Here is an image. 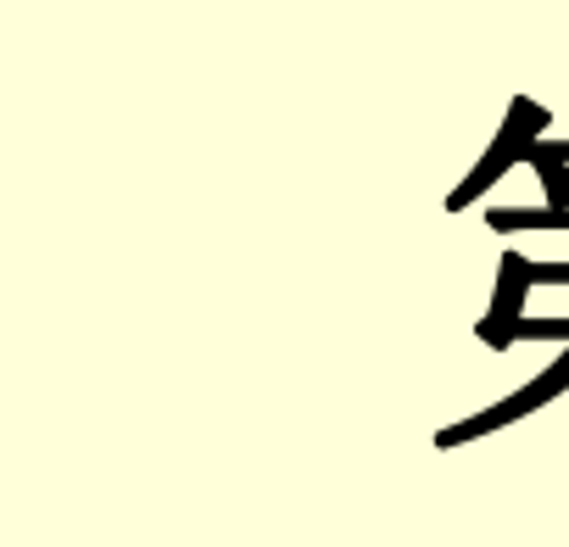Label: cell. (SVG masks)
Here are the masks:
<instances>
[{
  "label": "cell",
  "instance_id": "1",
  "mask_svg": "<svg viewBox=\"0 0 569 547\" xmlns=\"http://www.w3.org/2000/svg\"><path fill=\"white\" fill-rule=\"evenodd\" d=\"M547 123H552V112H547V107H536L530 96H513V101H508V118H502V135H497V140H491V151L475 162V173L447 196V212H463V207H469V201H480V196H486V190L513 168V162H525V151H530L536 140H547Z\"/></svg>",
  "mask_w": 569,
  "mask_h": 547
},
{
  "label": "cell",
  "instance_id": "2",
  "mask_svg": "<svg viewBox=\"0 0 569 547\" xmlns=\"http://www.w3.org/2000/svg\"><path fill=\"white\" fill-rule=\"evenodd\" d=\"M525 286H530V257L508 251L502 268H497V302H491V314H486V325H480V336H486L491 347H508V336H513V325H519V308H525Z\"/></svg>",
  "mask_w": 569,
  "mask_h": 547
},
{
  "label": "cell",
  "instance_id": "3",
  "mask_svg": "<svg viewBox=\"0 0 569 547\" xmlns=\"http://www.w3.org/2000/svg\"><path fill=\"white\" fill-rule=\"evenodd\" d=\"M486 223L491 229H569V212H552V207H541V212H525V207H497V212H486Z\"/></svg>",
  "mask_w": 569,
  "mask_h": 547
},
{
  "label": "cell",
  "instance_id": "4",
  "mask_svg": "<svg viewBox=\"0 0 569 547\" xmlns=\"http://www.w3.org/2000/svg\"><path fill=\"white\" fill-rule=\"evenodd\" d=\"M530 168H536L541 185H547V207H552V212H569V168H563L558 157H530Z\"/></svg>",
  "mask_w": 569,
  "mask_h": 547
},
{
  "label": "cell",
  "instance_id": "5",
  "mask_svg": "<svg viewBox=\"0 0 569 547\" xmlns=\"http://www.w3.org/2000/svg\"><path fill=\"white\" fill-rule=\"evenodd\" d=\"M530 286H569V262H530Z\"/></svg>",
  "mask_w": 569,
  "mask_h": 547
}]
</instances>
